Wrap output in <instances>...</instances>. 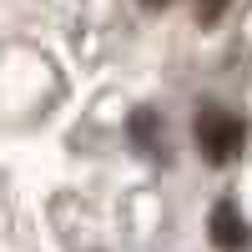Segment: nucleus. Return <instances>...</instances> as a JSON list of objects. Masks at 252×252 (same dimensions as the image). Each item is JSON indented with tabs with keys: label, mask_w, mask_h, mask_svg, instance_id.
Listing matches in <instances>:
<instances>
[{
	"label": "nucleus",
	"mask_w": 252,
	"mask_h": 252,
	"mask_svg": "<svg viewBox=\"0 0 252 252\" xmlns=\"http://www.w3.org/2000/svg\"><path fill=\"white\" fill-rule=\"evenodd\" d=\"M146 5H166V0H146Z\"/></svg>",
	"instance_id": "5"
},
{
	"label": "nucleus",
	"mask_w": 252,
	"mask_h": 252,
	"mask_svg": "<svg viewBox=\"0 0 252 252\" xmlns=\"http://www.w3.org/2000/svg\"><path fill=\"white\" fill-rule=\"evenodd\" d=\"M192 131H197V146H202V157L212 161V166H227V161H232L242 146H247V126H242V116H232L227 106H197Z\"/></svg>",
	"instance_id": "1"
},
{
	"label": "nucleus",
	"mask_w": 252,
	"mask_h": 252,
	"mask_svg": "<svg viewBox=\"0 0 252 252\" xmlns=\"http://www.w3.org/2000/svg\"><path fill=\"white\" fill-rule=\"evenodd\" d=\"M207 232H212V247H217V252H247V247H252V227H247V217L237 212L232 202H217V207H212Z\"/></svg>",
	"instance_id": "2"
},
{
	"label": "nucleus",
	"mask_w": 252,
	"mask_h": 252,
	"mask_svg": "<svg viewBox=\"0 0 252 252\" xmlns=\"http://www.w3.org/2000/svg\"><path fill=\"white\" fill-rule=\"evenodd\" d=\"M227 5H232V0H197V15H202V20H217Z\"/></svg>",
	"instance_id": "4"
},
{
	"label": "nucleus",
	"mask_w": 252,
	"mask_h": 252,
	"mask_svg": "<svg viewBox=\"0 0 252 252\" xmlns=\"http://www.w3.org/2000/svg\"><path fill=\"white\" fill-rule=\"evenodd\" d=\"M126 131H131V141L141 146V157H152V161L166 157V131L157 126V111H146V106H141V111L131 116V126H126Z\"/></svg>",
	"instance_id": "3"
}]
</instances>
